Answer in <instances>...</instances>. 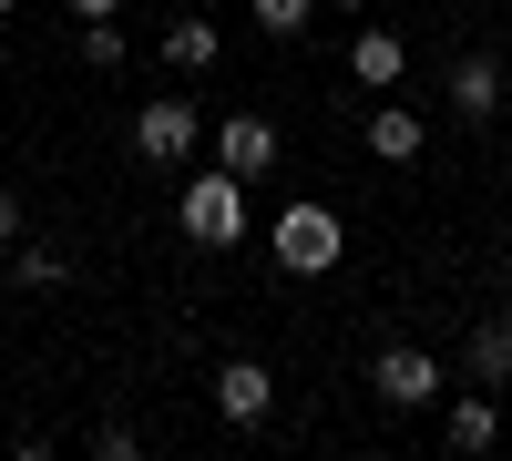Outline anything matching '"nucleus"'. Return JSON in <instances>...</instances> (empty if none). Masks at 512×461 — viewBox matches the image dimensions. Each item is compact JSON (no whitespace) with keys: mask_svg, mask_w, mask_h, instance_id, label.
Instances as JSON below:
<instances>
[{"mask_svg":"<svg viewBox=\"0 0 512 461\" xmlns=\"http://www.w3.org/2000/svg\"><path fill=\"white\" fill-rule=\"evenodd\" d=\"M11 11H21V0H0V21H11Z\"/></svg>","mask_w":512,"mask_h":461,"instance_id":"20","label":"nucleus"},{"mask_svg":"<svg viewBox=\"0 0 512 461\" xmlns=\"http://www.w3.org/2000/svg\"><path fill=\"white\" fill-rule=\"evenodd\" d=\"M349 82H359V93H400V82H410V41L369 21V31L349 41Z\"/></svg>","mask_w":512,"mask_h":461,"instance_id":"8","label":"nucleus"},{"mask_svg":"<svg viewBox=\"0 0 512 461\" xmlns=\"http://www.w3.org/2000/svg\"><path fill=\"white\" fill-rule=\"evenodd\" d=\"M205 144H216V164H226L236 185H267V175H277V154H287L267 113H226V123H205Z\"/></svg>","mask_w":512,"mask_h":461,"instance_id":"5","label":"nucleus"},{"mask_svg":"<svg viewBox=\"0 0 512 461\" xmlns=\"http://www.w3.org/2000/svg\"><path fill=\"white\" fill-rule=\"evenodd\" d=\"M246 21L267 31V41H297V31L318 21V0H246Z\"/></svg>","mask_w":512,"mask_h":461,"instance_id":"14","label":"nucleus"},{"mask_svg":"<svg viewBox=\"0 0 512 461\" xmlns=\"http://www.w3.org/2000/svg\"><path fill=\"white\" fill-rule=\"evenodd\" d=\"M502 93H512V82H502V62H492V52H461V62H451V113H461V123H492V113H502Z\"/></svg>","mask_w":512,"mask_h":461,"instance_id":"9","label":"nucleus"},{"mask_svg":"<svg viewBox=\"0 0 512 461\" xmlns=\"http://www.w3.org/2000/svg\"><path fill=\"white\" fill-rule=\"evenodd\" d=\"M134 451H144L134 421H103V431H93V461H134Z\"/></svg>","mask_w":512,"mask_h":461,"instance_id":"16","label":"nucleus"},{"mask_svg":"<svg viewBox=\"0 0 512 461\" xmlns=\"http://www.w3.org/2000/svg\"><path fill=\"white\" fill-rule=\"evenodd\" d=\"M338 11H379V0H338Z\"/></svg>","mask_w":512,"mask_h":461,"instance_id":"19","label":"nucleus"},{"mask_svg":"<svg viewBox=\"0 0 512 461\" xmlns=\"http://www.w3.org/2000/svg\"><path fill=\"white\" fill-rule=\"evenodd\" d=\"M359 144H369L379 164H420V154H431V123H420L410 103H379V113H369V134H359Z\"/></svg>","mask_w":512,"mask_h":461,"instance_id":"11","label":"nucleus"},{"mask_svg":"<svg viewBox=\"0 0 512 461\" xmlns=\"http://www.w3.org/2000/svg\"><path fill=\"white\" fill-rule=\"evenodd\" d=\"M216 52H226V41H216V21H164V62H175V72H216Z\"/></svg>","mask_w":512,"mask_h":461,"instance_id":"12","label":"nucleus"},{"mask_svg":"<svg viewBox=\"0 0 512 461\" xmlns=\"http://www.w3.org/2000/svg\"><path fill=\"white\" fill-rule=\"evenodd\" d=\"M195 144H205V113H195L185 93H154V103L134 113V154L154 164V175H175V164H185Z\"/></svg>","mask_w":512,"mask_h":461,"instance_id":"4","label":"nucleus"},{"mask_svg":"<svg viewBox=\"0 0 512 461\" xmlns=\"http://www.w3.org/2000/svg\"><path fill=\"white\" fill-rule=\"evenodd\" d=\"M369 390H379V410H441V400H451L441 359H431V349H410V339H390V349L369 359Z\"/></svg>","mask_w":512,"mask_h":461,"instance_id":"3","label":"nucleus"},{"mask_svg":"<svg viewBox=\"0 0 512 461\" xmlns=\"http://www.w3.org/2000/svg\"><path fill=\"white\" fill-rule=\"evenodd\" d=\"M11 277L41 298V287H62V277H72V257H62V246H31V236H21V246H11Z\"/></svg>","mask_w":512,"mask_h":461,"instance_id":"13","label":"nucleus"},{"mask_svg":"<svg viewBox=\"0 0 512 461\" xmlns=\"http://www.w3.org/2000/svg\"><path fill=\"white\" fill-rule=\"evenodd\" d=\"M175 226H185V246H246V185L226 175V164H205V175H185V195H175Z\"/></svg>","mask_w":512,"mask_h":461,"instance_id":"2","label":"nucleus"},{"mask_svg":"<svg viewBox=\"0 0 512 461\" xmlns=\"http://www.w3.org/2000/svg\"><path fill=\"white\" fill-rule=\"evenodd\" d=\"M267 410H277V369L267 359H226L216 369V421L226 431H267Z\"/></svg>","mask_w":512,"mask_h":461,"instance_id":"6","label":"nucleus"},{"mask_svg":"<svg viewBox=\"0 0 512 461\" xmlns=\"http://www.w3.org/2000/svg\"><path fill=\"white\" fill-rule=\"evenodd\" d=\"M82 62H93V72H123V62H134L123 21H82Z\"/></svg>","mask_w":512,"mask_h":461,"instance_id":"15","label":"nucleus"},{"mask_svg":"<svg viewBox=\"0 0 512 461\" xmlns=\"http://www.w3.org/2000/svg\"><path fill=\"white\" fill-rule=\"evenodd\" d=\"M267 257H277L287 277H328L338 257H349V226H338V205H318V195L277 205V226H267Z\"/></svg>","mask_w":512,"mask_h":461,"instance_id":"1","label":"nucleus"},{"mask_svg":"<svg viewBox=\"0 0 512 461\" xmlns=\"http://www.w3.org/2000/svg\"><path fill=\"white\" fill-rule=\"evenodd\" d=\"M492 441H502V390H482V380H472V390L441 410V451L472 461V451H492Z\"/></svg>","mask_w":512,"mask_h":461,"instance_id":"7","label":"nucleus"},{"mask_svg":"<svg viewBox=\"0 0 512 461\" xmlns=\"http://www.w3.org/2000/svg\"><path fill=\"white\" fill-rule=\"evenodd\" d=\"M461 369H472L482 390H512V308H482V318H472V349H461Z\"/></svg>","mask_w":512,"mask_h":461,"instance_id":"10","label":"nucleus"},{"mask_svg":"<svg viewBox=\"0 0 512 461\" xmlns=\"http://www.w3.org/2000/svg\"><path fill=\"white\" fill-rule=\"evenodd\" d=\"M21 226H31V216H21V195L0 185V257H11V246H21Z\"/></svg>","mask_w":512,"mask_h":461,"instance_id":"17","label":"nucleus"},{"mask_svg":"<svg viewBox=\"0 0 512 461\" xmlns=\"http://www.w3.org/2000/svg\"><path fill=\"white\" fill-rule=\"evenodd\" d=\"M62 11H72V21H113L123 0H62Z\"/></svg>","mask_w":512,"mask_h":461,"instance_id":"18","label":"nucleus"}]
</instances>
